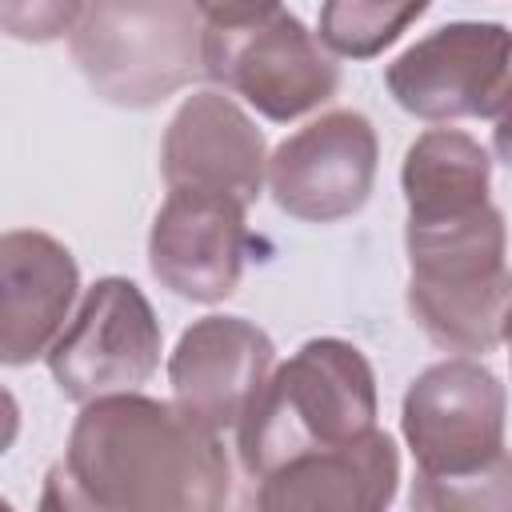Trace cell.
I'll use <instances>...</instances> for the list:
<instances>
[{"instance_id": "1", "label": "cell", "mask_w": 512, "mask_h": 512, "mask_svg": "<svg viewBox=\"0 0 512 512\" xmlns=\"http://www.w3.org/2000/svg\"><path fill=\"white\" fill-rule=\"evenodd\" d=\"M64 464L104 512H224L232 492L216 432L140 392L84 404Z\"/></svg>"}, {"instance_id": "2", "label": "cell", "mask_w": 512, "mask_h": 512, "mask_svg": "<svg viewBox=\"0 0 512 512\" xmlns=\"http://www.w3.org/2000/svg\"><path fill=\"white\" fill-rule=\"evenodd\" d=\"M376 432V376L368 356L336 336L296 348L240 420V460L260 480L280 464L344 448Z\"/></svg>"}, {"instance_id": "3", "label": "cell", "mask_w": 512, "mask_h": 512, "mask_svg": "<svg viewBox=\"0 0 512 512\" xmlns=\"http://www.w3.org/2000/svg\"><path fill=\"white\" fill-rule=\"evenodd\" d=\"M92 92L120 108H152L204 72V4L96 0L68 32Z\"/></svg>"}, {"instance_id": "4", "label": "cell", "mask_w": 512, "mask_h": 512, "mask_svg": "<svg viewBox=\"0 0 512 512\" xmlns=\"http://www.w3.org/2000/svg\"><path fill=\"white\" fill-rule=\"evenodd\" d=\"M204 76L280 124L340 88L332 52L280 4H204Z\"/></svg>"}, {"instance_id": "5", "label": "cell", "mask_w": 512, "mask_h": 512, "mask_svg": "<svg viewBox=\"0 0 512 512\" xmlns=\"http://www.w3.org/2000/svg\"><path fill=\"white\" fill-rule=\"evenodd\" d=\"M396 104L420 120H500L512 112V28L492 20H456L412 48L388 72Z\"/></svg>"}, {"instance_id": "6", "label": "cell", "mask_w": 512, "mask_h": 512, "mask_svg": "<svg viewBox=\"0 0 512 512\" xmlns=\"http://www.w3.org/2000/svg\"><path fill=\"white\" fill-rule=\"evenodd\" d=\"M160 368V320L148 296L124 280H96L48 348V372L76 404L128 396Z\"/></svg>"}, {"instance_id": "7", "label": "cell", "mask_w": 512, "mask_h": 512, "mask_svg": "<svg viewBox=\"0 0 512 512\" xmlns=\"http://www.w3.org/2000/svg\"><path fill=\"white\" fill-rule=\"evenodd\" d=\"M508 396L492 368L456 356L424 368L400 408V432L416 456V472L456 476L484 468L504 452Z\"/></svg>"}, {"instance_id": "8", "label": "cell", "mask_w": 512, "mask_h": 512, "mask_svg": "<svg viewBox=\"0 0 512 512\" xmlns=\"http://www.w3.org/2000/svg\"><path fill=\"white\" fill-rule=\"evenodd\" d=\"M376 128L364 112L336 108L292 132L268 156V192L280 212L332 224L360 212L376 184Z\"/></svg>"}, {"instance_id": "9", "label": "cell", "mask_w": 512, "mask_h": 512, "mask_svg": "<svg viewBox=\"0 0 512 512\" xmlns=\"http://www.w3.org/2000/svg\"><path fill=\"white\" fill-rule=\"evenodd\" d=\"M276 348L244 316H204L188 324L168 356L172 404L208 432L240 428L268 384Z\"/></svg>"}, {"instance_id": "10", "label": "cell", "mask_w": 512, "mask_h": 512, "mask_svg": "<svg viewBox=\"0 0 512 512\" xmlns=\"http://www.w3.org/2000/svg\"><path fill=\"white\" fill-rule=\"evenodd\" d=\"M160 172L168 192H212L248 208L268 180L264 136L232 96L216 88L192 92L168 120Z\"/></svg>"}, {"instance_id": "11", "label": "cell", "mask_w": 512, "mask_h": 512, "mask_svg": "<svg viewBox=\"0 0 512 512\" xmlns=\"http://www.w3.org/2000/svg\"><path fill=\"white\" fill-rule=\"evenodd\" d=\"M248 252L244 204L212 192L176 188L160 204L148 232L152 276L196 304H216L236 292Z\"/></svg>"}, {"instance_id": "12", "label": "cell", "mask_w": 512, "mask_h": 512, "mask_svg": "<svg viewBox=\"0 0 512 512\" xmlns=\"http://www.w3.org/2000/svg\"><path fill=\"white\" fill-rule=\"evenodd\" d=\"M80 272L72 252L36 228L0 240V360L20 368L48 352L68 328Z\"/></svg>"}, {"instance_id": "13", "label": "cell", "mask_w": 512, "mask_h": 512, "mask_svg": "<svg viewBox=\"0 0 512 512\" xmlns=\"http://www.w3.org/2000/svg\"><path fill=\"white\" fill-rule=\"evenodd\" d=\"M400 484V452L388 432L344 448L304 452L260 476V512H388Z\"/></svg>"}, {"instance_id": "14", "label": "cell", "mask_w": 512, "mask_h": 512, "mask_svg": "<svg viewBox=\"0 0 512 512\" xmlns=\"http://www.w3.org/2000/svg\"><path fill=\"white\" fill-rule=\"evenodd\" d=\"M492 160L488 152L460 128H428L420 132L400 168V188L408 216H452L492 204Z\"/></svg>"}, {"instance_id": "15", "label": "cell", "mask_w": 512, "mask_h": 512, "mask_svg": "<svg viewBox=\"0 0 512 512\" xmlns=\"http://www.w3.org/2000/svg\"><path fill=\"white\" fill-rule=\"evenodd\" d=\"M428 4H380V0H332L320 8V44L336 56L368 60L396 44Z\"/></svg>"}, {"instance_id": "16", "label": "cell", "mask_w": 512, "mask_h": 512, "mask_svg": "<svg viewBox=\"0 0 512 512\" xmlns=\"http://www.w3.org/2000/svg\"><path fill=\"white\" fill-rule=\"evenodd\" d=\"M408 512H512V452L456 476L416 472Z\"/></svg>"}, {"instance_id": "17", "label": "cell", "mask_w": 512, "mask_h": 512, "mask_svg": "<svg viewBox=\"0 0 512 512\" xmlns=\"http://www.w3.org/2000/svg\"><path fill=\"white\" fill-rule=\"evenodd\" d=\"M84 4H0V24L16 40H52L60 32H72Z\"/></svg>"}, {"instance_id": "18", "label": "cell", "mask_w": 512, "mask_h": 512, "mask_svg": "<svg viewBox=\"0 0 512 512\" xmlns=\"http://www.w3.org/2000/svg\"><path fill=\"white\" fill-rule=\"evenodd\" d=\"M40 512H104L72 476V468L60 460L48 468L44 488H40Z\"/></svg>"}, {"instance_id": "19", "label": "cell", "mask_w": 512, "mask_h": 512, "mask_svg": "<svg viewBox=\"0 0 512 512\" xmlns=\"http://www.w3.org/2000/svg\"><path fill=\"white\" fill-rule=\"evenodd\" d=\"M492 148H496V156L512 168V112L496 120V128H492Z\"/></svg>"}, {"instance_id": "20", "label": "cell", "mask_w": 512, "mask_h": 512, "mask_svg": "<svg viewBox=\"0 0 512 512\" xmlns=\"http://www.w3.org/2000/svg\"><path fill=\"white\" fill-rule=\"evenodd\" d=\"M504 344H508V360H512V312H508V328H504Z\"/></svg>"}]
</instances>
